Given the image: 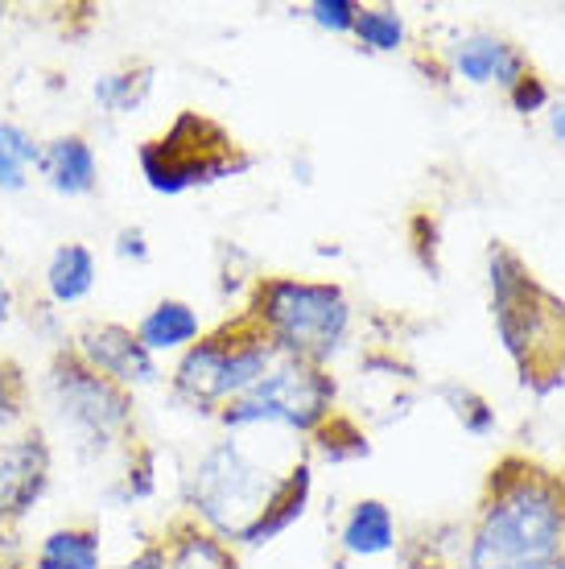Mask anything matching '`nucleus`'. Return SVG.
<instances>
[{"label":"nucleus","mask_w":565,"mask_h":569,"mask_svg":"<svg viewBox=\"0 0 565 569\" xmlns=\"http://www.w3.org/2000/svg\"><path fill=\"white\" fill-rule=\"evenodd\" d=\"M565 557V470L504 455L467 532V569H553Z\"/></svg>","instance_id":"f257e3e1"},{"label":"nucleus","mask_w":565,"mask_h":569,"mask_svg":"<svg viewBox=\"0 0 565 569\" xmlns=\"http://www.w3.org/2000/svg\"><path fill=\"white\" fill-rule=\"evenodd\" d=\"M492 322L521 385L549 397L565 385V298L553 293L508 243L487 252Z\"/></svg>","instance_id":"f03ea898"},{"label":"nucleus","mask_w":565,"mask_h":569,"mask_svg":"<svg viewBox=\"0 0 565 569\" xmlns=\"http://www.w3.org/2000/svg\"><path fill=\"white\" fill-rule=\"evenodd\" d=\"M244 313L265 330L277 356L306 359L318 368L339 356L355 327V306L343 284L301 277H260Z\"/></svg>","instance_id":"7ed1b4c3"},{"label":"nucleus","mask_w":565,"mask_h":569,"mask_svg":"<svg viewBox=\"0 0 565 569\" xmlns=\"http://www.w3.org/2000/svg\"><path fill=\"white\" fill-rule=\"evenodd\" d=\"M281 475L260 467L236 433L207 446L186 475V508L190 520L215 532L219 541L240 545L244 532L260 520Z\"/></svg>","instance_id":"20e7f679"},{"label":"nucleus","mask_w":565,"mask_h":569,"mask_svg":"<svg viewBox=\"0 0 565 569\" xmlns=\"http://www.w3.org/2000/svg\"><path fill=\"white\" fill-rule=\"evenodd\" d=\"M277 363L272 342L248 313H236L215 330H202L195 347H186L174 363V397L190 409L219 413L227 400L244 397L248 388Z\"/></svg>","instance_id":"39448f33"},{"label":"nucleus","mask_w":565,"mask_h":569,"mask_svg":"<svg viewBox=\"0 0 565 569\" xmlns=\"http://www.w3.org/2000/svg\"><path fill=\"white\" fill-rule=\"evenodd\" d=\"M137 161H141L145 186L166 199L252 170V153H244L236 137L202 112H182L161 137L141 144Z\"/></svg>","instance_id":"423d86ee"},{"label":"nucleus","mask_w":565,"mask_h":569,"mask_svg":"<svg viewBox=\"0 0 565 569\" xmlns=\"http://www.w3.org/2000/svg\"><path fill=\"white\" fill-rule=\"evenodd\" d=\"M46 400L58 426L75 438L87 455H108L132 438L137 413H132V392L103 380L91 371L75 351H58L46 371Z\"/></svg>","instance_id":"0eeeda50"},{"label":"nucleus","mask_w":565,"mask_h":569,"mask_svg":"<svg viewBox=\"0 0 565 569\" xmlns=\"http://www.w3.org/2000/svg\"><path fill=\"white\" fill-rule=\"evenodd\" d=\"M335 397H339V385H335V376L326 368L306 363V359L277 356V363H272L244 397L227 400L215 417H219V426H227L231 433H236V429L277 426V429H289V433H306V438H310L314 429L335 413Z\"/></svg>","instance_id":"6e6552de"},{"label":"nucleus","mask_w":565,"mask_h":569,"mask_svg":"<svg viewBox=\"0 0 565 569\" xmlns=\"http://www.w3.org/2000/svg\"><path fill=\"white\" fill-rule=\"evenodd\" d=\"M50 487V441L42 429H26L0 441V528L26 520Z\"/></svg>","instance_id":"1a4fd4ad"},{"label":"nucleus","mask_w":565,"mask_h":569,"mask_svg":"<svg viewBox=\"0 0 565 569\" xmlns=\"http://www.w3.org/2000/svg\"><path fill=\"white\" fill-rule=\"evenodd\" d=\"M75 356L83 359L87 368L99 371L103 380L120 385L125 392L132 388H149L157 385V356L145 351V342L137 339L132 327H120V322H96L87 327L71 347Z\"/></svg>","instance_id":"9d476101"},{"label":"nucleus","mask_w":565,"mask_h":569,"mask_svg":"<svg viewBox=\"0 0 565 569\" xmlns=\"http://www.w3.org/2000/svg\"><path fill=\"white\" fill-rule=\"evenodd\" d=\"M528 67H533V62H528V54H524L521 46L492 33V29L458 33V38L446 46V71L470 87H504V91H508Z\"/></svg>","instance_id":"9b49d317"},{"label":"nucleus","mask_w":565,"mask_h":569,"mask_svg":"<svg viewBox=\"0 0 565 569\" xmlns=\"http://www.w3.org/2000/svg\"><path fill=\"white\" fill-rule=\"evenodd\" d=\"M42 182L62 194V199H87V194H96L99 186V157L91 149L87 137L79 132H62L54 141L42 144Z\"/></svg>","instance_id":"f8f14e48"},{"label":"nucleus","mask_w":565,"mask_h":569,"mask_svg":"<svg viewBox=\"0 0 565 569\" xmlns=\"http://www.w3.org/2000/svg\"><path fill=\"white\" fill-rule=\"evenodd\" d=\"M310 496H314V462H310V458H297L294 467L281 475V483H277V491L269 496V503H265L260 520L244 532L240 545H248V549L272 545L281 532H289V528L306 516V508H310Z\"/></svg>","instance_id":"ddd939ff"},{"label":"nucleus","mask_w":565,"mask_h":569,"mask_svg":"<svg viewBox=\"0 0 565 569\" xmlns=\"http://www.w3.org/2000/svg\"><path fill=\"white\" fill-rule=\"evenodd\" d=\"M400 532H396V516L384 499H355L351 512L339 525V549L347 557H384L393 553Z\"/></svg>","instance_id":"4468645a"},{"label":"nucleus","mask_w":565,"mask_h":569,"mask_svg":"<svg viewBox=\"0 0 565 569\" xmlns=\"http://www.w3.org/2000/svg\"><path fill=\"white\" fill-rule=\"evenodd\" d=\"M137 339L145 342L149 356H170L178 351L182 356L186 347H195L202 339V318L190 301L182 298H161L153 310L137 322Z\"/></svg>","instance_id":"2eb2a0df"},{"label":"nucleus","mask_w":565,"mask_h":569,"mask_svg":"<svg viewBox=\"0 0 565 569\" xmlns=\"http://www.w3.org/2000/svg\"><path fill=\"white\" fill-rule=\"evenodd\" d=\"M99 281V260L87 243L71 240L58 243L50 260H46V298L50 306H79V301L91 298V289Z\"/></svg>","instance_id":"dca6fc26"},{"label":"nucleus","mask_w":565,"mask_h":569,"mask_svg":"<svg viewBox=\"0 0 565 569\" xmlns=\"http://www.w3.org/2000/svg\"><path fill=\"white\" fill-rule=\"evenodd\" d=\"M161 545H166L170 569H240L236 549L195 520H174L170 537Z\"/></svg>","instance_id":"f3484780"},{"label":"nucleus","mask_w":565,"mask_h":569,"mask_svg":"<svg viewBox=\"0 0 565 569\" xmlns=\"http://www.w3.org/2000/svg\"><path fill=\"white\" fill-rule=\"evenodd\" d=\"M29 569H103V541L96 528L87 525L50 528L38 541Z\"/></svg>","instance_id":"a211bd4d"},{"label":"nucleus","mask_w":565,"mask_h":569,"mask_svg":"<svg viewBox=\"0 0 565 569\" xmlns=\"http://www.w3.org/2000/svg\"><path fill=\"white\" fill-rule=\"evenodd\" d=\"M42 166V141L21 120H0V194H21Z\"/></svg>","instance_id":"6ab92c4d"},{"label":"nucleus","mask_w":565,"mask_h":569,"mask_svg":"<svg viewBox=\"0 0 565 569\" xmlns=\"http://www.w3.org/2000/svg\"><path fill=\"white\" fill-rule=\"evenodd\" d=\"M149 91H153V67L128 62V67L99 74L96 83H91V100L99 103L103 116H132L149 100Z\"/></svg>","instance_id":"aec40b11"},{"label":"nucleus","mask_w":565,"mask_h":569,"mask_svg":"<svg viewBox=\"0 0 565 569\" xmlns=\"http://www.w3.org/2000/svg\"><path fill=\"white\" fill-rule=\"evenodd\" d=\"M310 450L318 462H330V467H343V462H359V458L371 455V441L368 433L355 426L347 413H335L326 417L323 426L310 433Z\"/></svg>","instance_id":"412c9836"},{"label":"nucleus","mask_w":565,"mask_h":569,"mask_svg":"<svg viewBox=\"0 0 565 569\" xmlns=\"http://www.w3.org/2000/svg\"><path fill=\"white\" fill-rule=\"evenodd\" d=\"M351 38L368 54H396V50H405V42H409V21L393 4H364Z\"/></svg>","instance_id":"4be33fe9"},{"label":"nucleus","mask_w":565,"mask_h":569,"mask_svg":"<svg viewBox=\"0 0 565 569\" xmlns=\"http://www.w3.org/2000/svg\"><path fill=\"white\" fill-rule=\"evenodd\" d=\"M157 455L149 450V446H141V450H132V462H128V470L116 479L112 487H108V499L112 503H120V508H132V503H145V499H153L157 491Z\"/></svg>","instance_id":"5701e85b"},{"label":"nucleus","mask_w":565,"mask_h":569,"mask_svg":"<svg viewBox=\"0 0 565 569\" xmlns=\"http://www.w3.org/2000/svg\"><path fill=\"white\" fill-rule=\"evenodd\" d=\"M438 397L450 405V413L458 417V426L467 429L470 438H487L495 433V409L467 385H438Z\"/></svg>","instance_id":"b1692460"},{"label":"nucleus","mask_w":565,"mask_h":569,"mask_svg":"<svg viewBox=\"0 0 565 569\" xmlns=\"http://www.w3.org/2000/svg\"><path fill=\"white\" fill-rule=\"evenodd\" d=\"M26 400L29 388L21 368H17L13 359H0V433H9L26 417Z\"/></svg>","instance_id":"393cba45"},{"label":"nucleus","mask_w":565,"mask_h":569,"mask_svg":"<svg viewBox=\"0 0 565 569\" xmlns=\"http://www.w3.org/2000/svg\"><path fill=\"white\" fill-rule=\"evenodd\" d=\"M504 96H508V108L516 116H541V112H549V103H553V91L537 67H528Z\"/></svg>","instance_id":"a878e982"},{"label":"nucleus","mask_w":565,"mask_h":569,"mask_svg":"<svg viewBox=\"0 0 565 569\" xmlns=\"http://www.w3.org/2000/svg\"><path fill=\"white\" fill-rule=\"evenodd\" d=\"M359 0H310L301 17H310L314 26L326 29V33H355V21H359Z\"/></svg>","instance_id":"bb28decb"},{"label":"nucleus","mask_w":565,"mask_h":569,"mask_svg":"<svg viewBox=\"0 0 565 569\" xmlns=\"http://www.w3.org/2000/svg\"><path fill=\"white\" fill-rule=\"evenodd\" d=\"M116 257L120 260H132V264H149V257H153V248H149V236H145V228H120L116 231Z\"/></svg>","instance_id":"cd10ccee"},{"label":"nucleus","mask_w":565,"mask_h":569,"mask_svg":"<svg viewBox=\"0 0 565 569\" xmlns=\"http://www.w3.org/2000/svg\"><path fill=\"white\" fill-rule=\"evenodd\" d=\"M116 569H170V557H166V545L153 541V545H145V549H137L128 561H120Z\"/></svg>","instance_id":"c85d7f7f"},{"label":"nucleus","mask_w":565,"mask_h":569,"mask_svg":"<svg viewBox=\"0 0 565 569\" xmlns=\"http://www.w3.org/2000/svg\"><path fill=\"white\" fill-rule=\"evenodd\" d=\"M545 124H549V137H553V141L565 144V96H562V100L549 103V112H545Z\"/></svg>","instance_id":"c756f323"},{"label":"nucleus","mask_w":565,"mask_h":569,"mask_svg":"<svg viewBox=\"0 0 565 569\" xmlns=\"http://www.w3.org/2000/svg\"><path fill=\"white\" fill-rule=\"evenodd\" d=\"M0 569H26L21 566V549H17L4 528H0Z\"/></svg>","instance_id":"7c9ffc66"},{"label":"nucleus","mask_w":565,"mask_h":569,"mask_svg":"<svg viewBox=\"0 0 565 569\" xmlns=\"http://www.w3.org/2000/svg\"><path fill=\"white\" fill-rule=\"evenodd\" d=\"M9 318H13V301H0V330L9 327Z\"/></svg>","instance_id":"2f4dec72"},{"label":"nucleus","mask_w":565,"mask_h":569,"mask_svg":"<svg viewBox=\"0 0 565 569\" xmlns=\"http://www.w3.org/2000/svg\"><path fill=\"white\" fill-rule=\"evenodd\" d=\"M0 301H13V289H9V281H4V272H0Z\"/></svg>","instance_id":"473e14b6"},{"label":"nucleus","mask_w":565,"mask_h":569,"mask_svg":"<svg viewBox=\"0 0 565 569\" xmlns=\"http://www.w3.org/2000/svg\"><path fill=\"white\" fill-rule=\"evenodd\" d=\"M4 13H9V9H4V4H0V21H4Z\"/></svg>","instance_id":"72a5a7b5"},{"label":"nucleus","mask_w":565,"mask_h":569,"mask_svg":"<svg viewBox=\"0 0 565 569\" xmlns=\"http://www.w3.org/2000/svg\"><path fill=\"white\" fill-rule=\"evenodd\" d=\"M553 569H565V557H562V561H557V566H553Z\"/></svg>","instance_id":"f704fd0d"}]
</instances>
